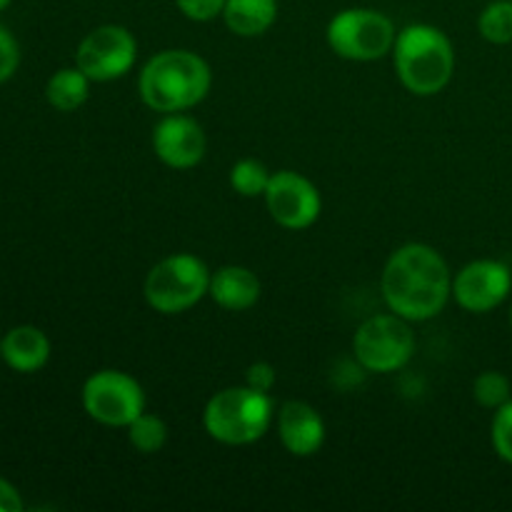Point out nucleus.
Here are the masks:
<instances>
[{
    "mask_svg": "<svg viewBox=\"0 0 512 512\" xmlns=\"http://www.w3.org/2000/svg\"><path fill=\"white\" fill-rule=\"evenodd\" d=\"M380 288L390 313L423 323L443 313L453 298V275L433 245L408 243L388 258Z\"/></svg>",
    "mask_w": 512,
    "mask_h": 512,
    "instance_id": "1",
    "label": "nucleus"
},
{
    "mask_svg": "<svg viewBox=\"0 0 512 512\" xmlns=\"http://www.w3.org/2000/svg\"><path fill=\"white\" fill-rule=\"evenodd\" d=\"M213 85L210 65L190 50H163L143 65L138 93L150 110L185 113L203 103Z\"/></svg>",
    "mask_w": 512,
    "mask_h": 512,
    "instance_id": "2",
    "label": "nucleus"
},
{
    "mask_svg": "<svg viewBox=\"0 0 512 512\" xmlns=\"http://www.w3.org/2000/svg\"><path fill=\"white\" fill-rule=\"evenodd\" d=\"M400 83L413 95L428 98L448 88L455 73V50L448 35L428 23L405 25L393 45Z\"/></svg>",
    "mask_w": 512,
    "mask_h": 512,
    "instance_id": "3",
    "label": "nucleus"
},
{
    "mask_svg": "<svg viewBox=\"0 0 512 512\" xmlns=\"http://www.w3.org/2000/svg\"><path fill=\"white\" fill-rule=\"evenodd\" d=\"M273 400L270 393L233 385L208 400L203 413L205 433L223 445H250L263 438L273 425Z\"/></svg>",
    "mask_w": 512,
    "mask_h": 512,
    "instance_id": "4",
    "label": "nucleus"
},
{
    "mask_svg": "<svg viewBox=\"0 0 512 512\" xmlns=\"http://www.w3.org/2000/svg\"><path fill=\"white\" fill-rule=\"evenodd\" d=\"M210 270L190 253H175L150 268L143 293L150 308L163 315H178L208 295Z\"/></svg>",
    "mask_w": 512,
    "mask_h": 512,
    "instance_id": "5",
    "label": "nucleus"
},
{
    "mask_svg": "<svg viewBox=\"0 0 512 512\" xmlns=\"http://www.w3.org/2000/svg\"><path fill=\"white\" fill-rule=\"evenodd\" d=\"M325 35L335 55L353 63H370L393 53L398 30L393 20L380 10L348 8L330 20Z\"/></svg>",
    "mask_w": 512,
    "mask_h": 512,
    "instance_id": "6",
    "label": "nucleus"
},
{
    "mask_svg": "<svg viewBox=\"0 0 512 512\" xmlns=\"http://www.w3.org/2000/svg\"><path fill=\"white\" fill-rule=\"evenodd\" d=\"M353 355L368 373L403 370L415 355V333L410 320L395 313H378L365 320L353 335Z\"/></svg>",
    "mask_w": 512,
    "mask_h": 512,
    "instance_id": "7",
    "label": "nucleus"
},
{
    "mask_svg": "<svg viewBox=\"0 0 512 512\" xmlns=\"http://www.w3.org/2000/svg\"><path fill=\"white\" fill-rule=\"evenodd\" d=\"M83 408L95 423L108 428H128L145 413L143 385L123 370H98L83 383Z\"/></svg>",
    "mask_w": 512,
    "mask_h": 512,
    "instance_id": "8",
    "label": "nucleus"
},
{
    "mask_svg": "<svg viewBox=\"0 0 512 512\" xmlns=\"http://www.w3.org/2000/svg\"><path fill=\"white\" fill-rule=\"evenodd\" d=\"M138 58V43L123 25H100L90 30L78 45L75 65L93 83H110L130 73Z\"/></svg>",
    "mask_w": 512,
    "mask_h": 512,
    "instance_id": "9",
    "label": "nucleus"
},
{
    "mask_svg": "<svg viewBox=\"0 0 512 512\" xmlns=\"http://www.w3.org/2000/svg\"><path fill=\"white\" fill-rule=\"evenodd\" d=\"M263 198L265 205H268L270 218L285 230L310 228L320 218V210H323L320 190L295 170L273 173Z\"/></svg>",
    "mask_w": 512,
    "mask_h": 512,
    "instance_id": "10",
    "label": "nucleus"
},
{
    "mask_svg": "<svg viewBox=\"0 0 512 512\" xmlns=\"http://www.w3.org/2000/svg\"><path fill=\"white\" fill-rule=\"evenodd\" d=\"M512 270L500 260H473L453 278V298L468 313H490L508 300Z\"/></svg>",
    "mask_w": 512,
    "mask_h": 512,
    "instance_id": "11",
    "label": "nucleus"
},
{
    "mask_svg": "<svg viewBox=\"0 0 512 512\" xmlns=\"http://www.w3.org/2000/svg\"><path fill=\"white\" fill-rule=\"evenodd\" d=\"M205 133L198 120L183 113H165L153 128V153L175 170H190L205 158Z\"/></svg>",
    "mask_w": 512,
    "mask_h": 512,
    "instance_id": "12",
    "label": "nucleus"
},
{
    "mask_svg": "<svg viewBox=\"0 0 512 512\" xmlns=\"http://www.w3.org/2000/svg\"><path fill=\"white\" fill-rule=\"evenodd\" d=\"M278 435L295 458H310L325 443V423L318 410L303 400H288L278 410Z\"/></svg>",
    "mask_w": 512,
    "mask_h": 512,
    "instance_id": "13",
    "label": "nucleus"
},
{
    "mask_svg": "<svg viewBox=\"0 0 512 512\" xmlns=\"http://www.w3.org/2000/svg\"><path fill=\"white\" fill-rule=\"evenodd\" d=\"M263 285L258 275L243 265H223L215 273H210L208 295L215 305L230 313H243L250 310L260 300Z\"/></svg>",
    "mask_w": 512,
    "mask_h": 512,
    "instance_id": "14",
    "label": "nucleus"
},
{
    "mask_svg": "<svg viewBox=\"0 0 512 512\" xmlns=\"http://www.w3.org/2000/svg\"><path fill=\"white\" fill-rule=\"evenodd\" d=\"M0 358L15 373H38L50 360V340L35 325H18L0 340Z\"/></svg>",
    "mask_w": 512,
    "mask_h": 512,
    "instance_id": "15",
    "label": "nucleus"
},
{
    "mask_svg": "<svg viewBox=\"0 0 512 512\" xmlns=\"http://www.w3.org/2000/svg\"><path fill=\"white\" fill-rule=\"evenodd\" d=\"M223 20L230 33L258 38L278 20V0H225Z\"/></svg>",
    "mask_w": 512,
    "mask_h": 512,
    "instance_id": "16",
    "label": "nucleus"
},
{
    "mask_svg": "<svg viewBox=\"0 0 512 512\" xmlns=\"http://www.w3.org/2000/svg\"><path fill=\"white\" fill-rule=\"evenodd\" d=\"M90 83L93 80L75 65V68H60L50 75L45 85V98L60 113H73L88 100Z\"/></svg>",
    "mask_w": 512,
    "mask_h": 512,
    "instance_id": "17",
    "label": "nucleus"
},
{
    "mask_svg": "<svg viewBox=\"0 0 512 512\" xmlns=\"http://www.w3.org/2000/svg\"><path fill=\"white\" fill-rule=\"evenodd\" d=\"M478 33L493 45L512 43V0H493L478 15Z\"/></svg>",
    "mask_w": 512,
    "mask_h": 512,
    "instance_id": "18",
    "label": "nucleus"
},
{
    "mask_svg": "<svg viewBox=\"0 0 512 512\" xmlns=\"http://www.w3.org/2000/svg\"><path fill=\"white\" fill-rule=\"evenodd\" d=\"M270 178H273V173L260 160L253 158L238 160L230 168V188L238 195H243V198H263L270 185Z\"/></svg>",
    "mask_w": 512,
    "mask_h": 512,
    "instance_id": "19",
    "label": "nucleus"
},
{
    "mask_svg": "<svg viewBox=\"0 0 512 512\" xmlns=\"http://www.w3.org/2000/svg\"><path fill=\"white\" fill-rule=\"evenodd\" d=\"M125 430H128L130 445L143 455L158 453V450H163L165 440H168V425L153 413H140Z\"/></svg>",
    "mask_w": 512,
    "mask_h": 512,
    "instance_id": "20",
    "label": "nucleus"
},
{
    "mask_svg": "<svg viewBox=\"0 0 512 512\" xmlns=\"http://www.w3.org/2000/svg\"><path fill=\"white\" fill-rule=\"evenodd\" d=\"M473 398L480 408L498 410L512 398V383L505 373L500 370H485L475 378L473 383Z\"/></svg>",
    "mask_w": 512,
    "mask_h": 512,
    "instance_id": "21",
    "label": "nucleus"
},
{
    "mask_svg": "<svg viewBox=\"0 0 512 512\" xmlns=\"http://www.w3.org/2000/svg\"><path fill=\"white\" fill-rule=\"evenodd\" d=\"M490 440H493V450L498 453V458L512 465V398L495 410Z\"/></svg>",
    "mask_w": 512,
    "mask_h": 512,
    "instance_id": "22",
    "label": "nucleus"
},
{
    "mask_svg": "<svg viewBox=\"0 0 512 512\" xmlns=\"http://www.w3.org/2000/svg\"><path fill=\"white\" fill-rule=\"evenodd\" d=\"M20 65V45L15 35L0 23V83L10 80Z\"/></svg>",
    "mask_w": 512,
    "mask_h": 512,
    "instance_id": "23",
    "label": "nucleus"
},
{
    "mask_svg": "<svg viewBox=\"0 0 512 512\" xmlns=\"http://www.w3.org/2000/svg\"><path fill=\"white\" fill-rule=\"evenodd\" d=\"M180 13L188 20H195V23H208V20H215L218 15H223L225 0H175Z\"/></svg>",
    "mask_w": 512,
    "mask_h": 512,
    "instance_id": "24",
    "label": "nucleus"
},
{
    "mask_svg": "<svg viewBox=\"0 0 512 512\" xmlns=\"http://www.w3.org/2000/svg\"><path fill=\"white\" fill-rule=\"evenodd\" d=\"M275 383H278V373L270 363L260 360V363H253L248 370H245V385L260 390V393H273Z\"/></svg>",
    "mask_w": 512,
    "mask_h": 512,
    "instance_id": "25",
    "label": "nucleus"
},
{
    "mask_svg": "<svg viewBox=\"0 0 512 512\" xmlns=\"http://www.w3.org/2000/svg\"><path fill=\"white\" fill-rule=\"evenodd\" d=\"M23 510V498H20L18 488L0 478V512H20Z\"/></svg>",
    "mask_w": 512,
    "mask_h": 512,
    "instance_id": "26",
    "label": "nucleus"
},
{
    "mask_svg": "<svg viewBox=\"0 0 512 512\" xmlns=\"http://www.w3.org/2000/svg\"><path fill=\"white\" fill-rule=\"evenodd\" d=\"M10 3H13V0H0V13H3V10H5V8H8V5H10Z\"/></svg>",
    "mask_w": 512,
    "mask_h": 512,
    "instance_id": "27",
    "label": "nucleus"
},
{
    "mask_svg": "<svg viewBox=\"0 0 512 512\" xmlns=\"http://www.w3.org/2000/svg\"><path fill=\"white\" fill-rule=\"evenodd\" d=\"M508 320H510V328H512V305H510V313H508Z\"/></svg>",
    "mask_w": 512,
    "mask_h": 512,
    "instance_id": "28",
    "label": "nucleus"
}]
</instances>
